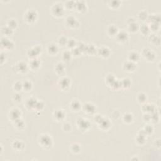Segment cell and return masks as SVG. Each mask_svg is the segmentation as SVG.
<instances>
[{"mask_svg": "<svg viewBox=\"0 0 161 161\" xmlns=\"http://www.w3.org/2000/svg\"><path fill=\"white\" fill-rule=\"evenodd\" d=\"M38 144L46 150H49L52 147L54 142L52 137L47 133H43L40 135L38 140Z\"/></svg>", "mask_w": 161, "mask_h": 161, "instance_id": "obj_1", "label": "cell"}, {"mask_svg": "<svg viewBox=\"0 0 161 161\" xmlns=\"http://www.w3.org/2000/svg\"><path fill=\"white\" fill-rule=\"evenodd\" d=\"M65 10L64 4L61 2H56L54 3L50 8L51 13L56 18L62 17L65 14Z\"/></svg>", "mask_w": 161, "mask_h": 161, "instance_id": "obj_2", "label": "cell"}, {"mask_svg": "<svg viewBox=\"0 0 161 161\" xmlns=\"http://www.w3.org/2000/svg\"><path fill=\"white\" fill-rule=\"evenodd\" d=\"M24 20L29 24L34 23L38 18V13L35 10L28 9L24 13Z\"/></svg>", "mask_w": 161, "mask_h": 161, "instance_id": "obj_3", "label": "cell"}, {"mask_svg": "<svg viewBox=\"0 0 161 161\" xmlns=\"http://www.w3.org/2000/svg\"><path fill=\"white\" fill-rule=\"evenodd\" d=\"M76 125L81 132H86L91 128V123L89 121L83 117H79L76 120Z\"/></svg>", "mask_w": 161, "mask_h": 161, "instance_id": "obj_4", "label": "cell"}, {"mask_svg": "<svg viewBox=\"0 0 161 161\" xmlns=\"http://www.w3.org/2000/svg\"><path fill=\"white\" fill-rule=\"evenodd\" d=\"M140 56L143 57L148 62H154L156 59V54L149 47H144L141 51Z\"/></svg>", "mask_w": 161, "mask_h": 161, "instance_id": "obj_5", "label": "cell"}, {"mask_svg": "<svg viewBox=\"0 0 161 161\" xmlns=\"http://www.w3.org/2000/svg\"><path fill=\"white\" fill-rule=\"evenodd\" d=\"M57 85L62 91H67L71 85V80L67 76H61L58 80Z\"/></svg>", "mask_w": 161, "mask_h": 161, "instance_id": "obj_6", "label": "cell"}, {"mask_svg": "<svg viewBox=\"0 0 161 161\" xmlns=\"http://www.w3.org/2000/svg\"><path fill=\"white\" fill-rule=\"evenodd\" d=\"M42 51V47L39 45H37L34 47L30 48L27 50V55L30 59H35V58H38V56L39 55Z\"/></svg>", "mask_w": 161, "mask_h": 161, "instance_id": "obj_7", "label": "cell"}, {"mask_svg": "<svg viewBox=\"0 0 161 161\" xmlns=\"http://www.w3.org/2000/svg\"><path fill=\"white\" fill-rule=\"evenodd\" d=\"M65 24L70 28H78L80 26V23L78 19L73 15H69L66 17Z\"/></svg>", "mask_w": 161, "mask_h": 161, "instance_id": "obj_8", "label": "cell"}, {"mask_svg": "<svg viewBox=\"0 0 161 161\" xmlns=\"http://www.w3.org/2000/svg\"><path fill=\"white\" fill-rule=\"evenodd\" d=\"M15 71L18 74H26L30 69L28 64L24 61H19L15 65Z\"/></svg>", "mask_w": 161, "mask_h": 161, "instance_id": "obj_9", "label": "cell"}, {"mask_svg": "<svg viewBox=\"0 0 161 161\" xmlns=\"http://www.w3.org/2000/svg\"><path fill=\"white\" fill-rule=\"evenodd\" d=\"M15 47V43L8 37H3L1 38V47L5 50H11Z\"/></svg>", "mask_w": 161, "mask_h": 161, "instance_id": "obj_10", "label": "cell"}, {"mask_svg": "<svg viewBox=\"0 0 161 161\" xmlns=\"http://www.w3.org/2000/svg\"><path fill=\"white\" fill-rule=\"evenodd\" d=\"M82 109L87 115H94L96 111V106L92 103L86 102L82 105Z\"/></svg>", "mask_w": 161, "mask_h": 161, "instance_id": "obj_11", "label": "cell"}, {"mask_svg": "<svg viewBox=\"0 0 161 161\" xmlns=\"http://www.w3.org/2000/svg\"><path fill=\"white\" fill-rule=\"evenodd\" d=\"M116 40L120 43H125L129 40V35L127 31L124 30H119L115 37Z\"/></svg>", "mask_w": 161, "mask_h": 161, "instance_id": "obj_12", "label": "cell"}, {"mask_svg": "<svg viewBox=\"0 0 161 161\" xmlns=\"http://www.w3.org/2000/svg\"><path fill=\"white\" fill-rule=\"evenodd\" d=\"M22 115L21 110L17 108H11L8 113V118L13 122L20 118Z\"/></svg>", "mask_w": 161, "mask_h": 161, "instance_id": "obj_13", "label": "cell"}, {"mask_svg": "<svg viewBox=\"0 0 161 161\" xmlns=\"http://www.w3.org/2000/svg\"><path fill=\"white\" fill-rule=\"evenodd\" d=\"M123 69L127 73H133L137 69V64L130 61H127L123 64Z\"/></svg>", "mask_w": 161, "mask_h": 161, "instance_id": "obj_14", "label": "cell"}, {"mask_svg": "<svg viewBox=\"0 0 161 161\" xmlns=\"http://www.w3.org/2000/svg\"><path fill=\"white\" fill-rule=\"evenodd\" d=\"M66 113L62 109H57L53 113V118L56 121H63L66 118Z\"/></svg>", "mask_w": 161, "mask_h": 161, "instance_id": "obj_15", "label": "cell"}, {"mask_svg": "<svg viewBox=\"0 0 161 161\" xmlns=\"http://www.w3.org/2000/svg\"><path fill=\"white\" fill-rule=\"evenodd\" d=\"M88 9L87 4L85 1L79 0V1H75V7L74 10L79 13H85Z\"/></svg>", "mask_w": 161, "mask_h": 161, "instance_id": "obj_16", "label": "cell"}, {"mask_svg": "<svg viewBox=\"0 0 161 161\" xmlns=\"http://www.w3.org/2000/svg\"><path fill=\"white\" fill-rule=\"evenodd\" d=\"M98 126V128L100 130L103 131H107L109 128H110L112 126V123L110 120L108 118L104 117L103 120L100 122L98 124H97Z\"/></svg>", "mask_w": 161, "mask_h": 161, "instance_id": "obj_17", "label": "cell"}, {"mask_svg": "<svg viewBox=\"0 0 161 161\" xmlns=\"http://www.w3.org/2000/svg\"><path fill=\"white\" fill-rule=\"evenodd\" d=\"M37 100H38L35 97L28 98L25 102V107L30 111L35 110V107Z\"/></svg>", "mask_w": 161, "mask_h": 161, "instance_id": "obj_18", "label": "cell"}, {"mask_svg": "<svg viewBox=\"0 0 161 161\" xmlns=\"http://www.w3.org/2000/svg\"><path fill=\"white\" fill-rule=\"evenodd\" d=\"M97 54L103 59H107L111 55V50L106 46H101L98 49Z\"/></svg>", "mask_w": 161, "mask_h": 161, "instance_id": "obj_19", "label": "cell"}, {"mask_svg": "<svg viewBox=\"0 0 161 161\" xmlns=\"http://www.w3.org/2000/svg\"><path fill=\"white\" fill-rule=\"evenodd\" d=\"M12 148L16 152H22L25 148V144L23 141L20 140H15L13 142Z\"/></svg>", "mask_w": 161, "mask_h": 161, "instance_id": "obj_20", "label": "cell"}, {"mask_svg": "<svg viewBox=\"0 0 161 161\" xmlns=\"http://www.w3.org/2000/svg\"><path fill=\"white\" fill-rule=\"evenodd\" d=\"M146 137L147 135L145 134L143 130L141 129L138 133L136 137H135V141H136V142L138 145H142L146 142L147 141Z\"/></svg>", "mask_w": 161, "mask_h": 161, "instance_id": "obj_21", "label": "cell"}, {"mask_svg": "<svg viewBox=\"0 0 161 161\" xmlns=\"http://www.w3.org/2000/svg\"><path fill=\"white\" fill-rule=\"evenodd\" d=\"M142 110L146 113H152L156 110V107L152 103H145L142 106Z\"/></svg>", "mask_w": 161, "mask_h": 161, "instance_id": "obj_22", "label": "cell"}, {"mask_svg": "<svg viewBox=\"0 0 161 161\" xmlns=\"http://www.w3.org/2000/svg\"><path fill=\"white\" fill-rule=\"evenodd\" d=\"M82 104L78 100H73L70 102V109L74 112H78L82 109Z\"/></svg>", "mask_w": 161, "mask_h": 161, "instance_id": "obj_23", "label": "cell"}, {"mask_svg": "<svg viewBox=\"0 0 161 161\" xmlns=\"http://www.w3.org/2000/svg\"><path fill=\"white\" fill-rule=\"evenodd\" d=\"M59 46L56 43H50L47 47V51L49 55H55L59 52Z\"/></svg>", "mask_w": 161, "mask_h": 161, "instance_id": "obj_24", "label": "cell"}, {"mask_svg": "<svg viewBox=\"0 0 161 161\" xmlns=\"http://www.w3.org/2000/svg\"><path fill=\"white\" fill-rule=\"evenodd\" d=\"M41 65L40 61L38 58H35V59H31L30 60L28 66L29 69L32 70H37L40 68Z\"/></svg>", "mask_w": 161, "mask_h": 161, "instance_id": "obj_25", "label": "cell"}, {"mask_svg": "<svg viewBox=\"0 0 161 161\" xmlns=\"http://www.w3.org/2000/svg\"><path fill=\"white\" fill-rule=\"evenodd\" d=\"M140 59V54L135 50H132L128 54V60L137 63Z\"/></svg>", "mask_w": 161, "mask_h": 161, "instance_id": "obj_26", "label": "cell"}, {"mask_svg": "<svg viewBox=\"0 0 161 161\" xmlns=\"http://www.w3.org/2000/svg\"><path fill=\"white\" fill-rule=\"evenodd\" d=\"M54 69H55V73L57 75H59L60 76H63V74H64V73H65L66 67H65V65L64 64V63L59 62H57L55 64Z\"/></svg>", "mask_w": 161, "mask_h": 161, "instance_id": "obj_27", "label": "cell"}, {"mask_svg": "<svg viewBox=\"0 0 161 161\" xmlns=\"http://www.w3.org/2000/svg\"><path fill=\"white\" fill-rule=\"evenodd\" d=\"M149 42L154 46H159L160 45V38L156 34L149 35Z\"/></svg>", "mask_w": 161, "mask_h": 161, "instance_id": "obj_28", "label": "cell"}, {"mask_svg": "<svg viewBox=\"0 0 161 161\" xmlns=\"http://www.w3.org/2000/svg\"><path fill=\"white\" fill-rule=\"evenodd\" d=\"M119 30L115 25H109L107 28V34L109 37H115L118 34Z\"/></svg>", "mask_w": 161, "mask_h": 161, "instance_id": "obj_29", "label": "cell"}, {"mask_svg": "<svg viewBox=\"0 0 161 161\" xmlns=\"http://www.w3.org/2000/svg\"><path fill=\"white\" fill-rule=\"evenodd\" d=\"M13 124L14 127L18 130H22L26 127V124H25L24 120L21 118L13 122Z\"/></svg>", "mask_w": 161, "mask_h": 161, "instance_id": "obj_30", "label": "cell"}, {"mask_svg": "<svg viewBox=\"0 0 161 161\" xmlns=\"http://www.w3.org/2000/svg\"><path fill=\"white\" fill-rule=\"evenodd\" d=\"M133 115L130 112L125 113L122 116V120L126 124H130L133 121Z\"/></svg>", "mask_w": 161, "mask_h": 161, "instance_id": "obj_31", "label": "cell"}, {"mask_svg": "<svg viewBox=\"0 0 161 161\" xmlns=\"http://www.w3.org/2000/svg\"><path fill=\"white\" fill-rule=\"evenodd\" d=\"M147 21L151 23H158L160 22V15L159 13H152L149 15L147 18Z\"/></svg>", "mask_w": 161, "mask_h": 161, "instance_id": "obj_32", "label": "cell"}, {"mask_svg": "<svg viewBox=\"0 0 161 161\" xmlns=\"http://www.w3.org/2000/svg\"><path fill=\"white\" fill-rule=\"evenodd\" d=\"M139 27L140 25L136 22L127 25L128 31H129L132 34H135L139 30Z\"/></svg>", "mask_w": 161, "mask_h": 161, "instance_id": "obj_33", "label": "cell"}, {"mask_svg": "<svg viewBox=\"0 0 161 161\" xmlns=\"http://www.w3.org/2000/svg\"><path fill=\"white\" fill-rule=\"evenodd\" d=\"M97 51H98V49H96L94 45L89 44L86 46L85 54H87L90 55H94L96 54H97Z\"/></svg>", "mask_w": 161, "mask_h": 161, "instance_id": "obj_34", "label": "cell"}, {"mask_svg": "<svg viewBox=\"0 0 161 161\" xmlns=\"http://www.w3.org/2000/svg\"><path fill=\"white\" fill-rule=\"evenodd\" d=\"M139 31H140L141 34L144 36L149 35L151 33V30L149 27V25H147L146 23H143L142 25H140Z\"/></svg>", "mask_w": 161, "mask_h": 161, "instance_id": "obj_35", "label": "cell"}, {"mask_svg": "<svg viewBox=\"0 0 161 161\" xmlns=\"http://www.w3.org/2000/svg\"><path fill=\"white\" fill-rule=\"evenodd\" d=\"M121 87L124 89H128L132 85L131 79L128 78H124L120 80Z\"/></svg>", "mask_w": 161, "mask_h": 161, "instance_id": "obj_36", "label": "cell"}, {"mask_svg": "<svg viewBox=\"0 0 161 161\" xmlns=\"http://www.w3.org/2000/svg\"><path fill=\"white\" fill-rule=\"evenodd\" d=\"M13 30L10 28L7 25H5V26L1 28V32L2 34L4 35V37H8L11 35L13 34Z\"/></svg>", "mask_w": 161, "mask_h": 161, "instance_id": "obj_37", "label": "cell"}, {"mask_svg": "<svg viewBox=\"0 0 161 161\" xmlns=\"http://www.w3.org/2000/svg\"><path fill=\"white\" fill-rule=\"evenodd\" d=\"M108 6L113 10L118 9L121 4V1L120 0H112L108 2Z\"/></svg>", "mask_w": 161, "mask_h": 161, "instance_id": "obj_38", "label": "cell"}, {"mask_svg": "<svg viewBox=\"0 0 161 161\" xmlns=\"http://www.w3.org/2000/svg\"><path fill=\"white\" fill-rule=\"evenodd\" d=\"M137 100L140 104H144L147 101V95L144 92H140L137 95Z\"/></svg>", "mask_w": 161, "mask_h": 161, "instance_id": "obj_39", "label": "cell"}, {"mask_svg": "<svg viewBox=\"0 0 161 161\" xmlns=\"http://www.w3.org/2000/svg\"><path fill=\"white\" fill-rule=\"evenodd\" d=\"M33 88V84L30 80H25L23 82V90L26 92H30Z\"/></svg>", "mask_w": 161, "mask_h": 161, "instance_id": "obj_40", "label": "cell"}, {"mask_svg": "<svg viewBox=\"0 0 161 161\" xmlns=\"http://www.w3.org/2000/svg\"><path fill=\"white\" fill-rule=\"evenodd\" d=\"M70 150L74 154H79L81 151V146L79 143H73L70 145Z\"/></svg>", "mask_w": 161, "mask_h": 161, "instance_id": "obj_41", "label": "cell"}, {"mask_svg": "<svg viewBox=\"0 0 161 161\" xmlns=\"http://www.w3.org/2000/svg\"><path fill=\"white\" fill-rule=\"evenodd\" d=\"M72 57H73V54L70 50H65V51H64L62 54V59L64 61L68 62L71 60Z\"/></svg>", "mask_w": 161, "mask_h": 161, "instance_id": "obj_42", "label": "cell"}, {"mask_svg": "<svg viewBox=\"0 0 161 161\" xmlns=\"http://www.w3.org/2000/svg\"><path fill=\"white\" fill-rule=\"evenodd\" d=\"M116 79H117V78H116V77L113 74H108L105 77V82L108 86L110 87V86L115 81Z\"/></svg>", "mask_w": 161, "mask_h": 161, "instance_id": "obj_43", "label": "cell"}, {"mask_svg": "<svg viewBox=\"0 0 161 161\" xmlns=\"http://www.w3.org/2000/svg\"><path fill=\"white\" fill-rule=\"evenodd\" d=\"M148 16H149V13H148V12L145 10H141L138 13V18L140 21H147Z\"/></svg>", "mask_w": 161, "mask_h": 161, "instance_id": "obj_44", "label": "cell"}, {"mask_svg": "<svg viewBox=\"0 0 161 161\" xmlns=\"http://www.w3.org/2000/svg\"><path fill=\"white\" fill-rule=\"evenodd\" d=\"M142 130L144 132L145 134L147 135V136H148V135H152L153 133V132L154 131V128L150 124H147L142 128Z\"/></svg>", "mask_w": 161, "mask_h": 161, "instance_id": "obj_45", "label": "cell"}, {"mask_svg": "<svg viewBox=\"0 0 161 161\" xmlns=\"http://www.w3.org/2000/svg\"><path fill=\"white\" fill-rule=\"evenodd\" d=\"M13 89H14L16 93H20L23 90V82L20 81L15 82L13 85Z\"/></svg>", "mask_w": 161, "mask_h": 161, "instance_id": "obj_46", "label": "cell"}, {"mask_svg": "<svg viewBox=\"0 0 161 161\" xmlns=\"http://www.w3.org/2000/svg\"><path fill=\"white\" fill-rule=\"evenodd\" d=\"M6 25L14 30L18 27V22L15 18H11L8 20Z\"/></svg>", "mask_w": 161, "mask_h": 161, "instance_id": "obj_47", "label": "cell"}, {"mask_svg": "<svg viewBox=\"0 0 161 161\" xmlns=\"http://www.w3.org/2000/svg\"><path fill=\"white\" fill-rule=\"evenodd\" d=\"M151 123L153 124L158 123L160 120V116L159 112L157 111V109L155 112L151 113Z\"/></svg>", "mask_w": 161, "mask_h": 161, "instance_id": "obj_48", "label": "cell"}, {"mask_svg": "<svg viewBox=\"0 0 161 161\" xmlns=\"http://www.w3.org/2000/svg\"><path fill=\"white\" fill-rule=\"evenodd\" d=\"M68 42V38L66 36H61L58 38V44L61 47L67 46V43Z\"/></svg>", "mask_w": 161, "mask_h": 161, "instance_id": "obj_49", "label": "cell"}, {"mask_svg": "<svg viewBox=\"0 0 161 161\" xmlns=\"http://www.w3.org/2000/svg\"><path fill=\"white\" fill-rule=\"evenodd\" d=\"M64 6L65 8V10H74L75 7V1H70V0H69V1H66L64 4Z\"/></svg>", "mask_w": 161, "mask_h": 161, "instance_id": "obj_50", "label": "cell"}, {"mask_svg": "<svg viewBox=\"0 0 161 161\" xmlns=\"http://www.w3.org/2000/svg\"><path fill=\"white\" fill-rule=\"evenodd\" d=\"M151 32L152 31L154 34L156 33L160 29V23H151L149 25Z\"/></svg>", "mask_w": 161, "mask_h": 161, "instance_id": "obj_51", "label": "cell"}, {"mask_svg": "<svg viewBox=\"0 0 161 161\" xmlns=\"http://www.w3.org/2000/svg\"><path fill=\"white\" fill-rule=\"evenodd\" d=\"M77 43H78V42H77L75 39H74V38H69L67 43V47L69 49L72 50L76 47Z\"/></svg>", "mask_w": 161, "mask_h": 161, "instance_id": "obj_52", "label": "cell"}, {"mask_svg": "<svg viewBox=\"0 0 161 161\" xmlns=\"http://www.w3.org/2000/svg\"><path fill=\"white\" fill-rule=\"evenodd\" d=\"M44 107H45L44 102L41 100H37L35 107V110L37 112H40L43 110Z\"/></svg>", "mask_w": 161, "mask_h": 161, "instance_id": "obj_53", "label": "cell"}, {"mask_svg": "<svg viewBox=\"0 0 161 161\" xmlns=\"http://www.w3.org/2000/svg\"><path fill=\"white\" fill-rule=\"evenodd\" d=\"M13 100L16 103H20L23 100L22 96L20 93H15L12 97Z\"/></svg>", "mask_w": 161, "mask_h": 161, "instance_id": "obj_54", "label": "cell"}, {"mask_svg": "<svg viewBox=\"0 0 161 161\" xmlns=\"http://www.w3.org/2000/svg\"><path fill=\"white\" fill-rule=\"evenodd\" d=\"M109 88H110L113 90H118V89L121 88L120 80H118L117 79H116L115 81L112 84V85L110 86V87Z\"/></svg>", "mask_w": 161, "mask_h": 161, "instance_id": "obj_55", "label": "cell"}, {"mask_svg": "<svg viewBox=\"0 0 161 161\" xmlns=\"http://www.w3.org/2000/svg\"><path fill=\"white\" fill-rule=\"evenodd\" d=\"M70 51H71L73 56L79 57V55H81L82 54V51L78 47H77V46L75 48H74L73 49H72Z\"/></svg>", "mask_w": 161, "mask_h": 161, "instance_id": "obj_56", "label": "cell"}, {"mask_svg": "<svg viewBox=\"0 0 161 161\" xmlns=\"http://www.w3.org/2000/svg\"><path fill=\"white\" fill-rule=\"evenodd\" d=\"M71 125H70V124H69V122H65V123H64L62 125V130L64 132H69L71 130Z\"/></svg>", "mask_w": 161, "mask_h": 161, "instance_id": "obj_57", "label": "cell"}, {"mask_svg": "<svg viewBox=\"0 0 161 161\" xmlns=\"http://www.w3.org/2000/svg\"><path fill=\"white\" fill-rule=\"evenodd\" d=\"M143 120L147 124H150L151 121V113H144L143 115Z\"/></svg>", "mask_w": 161, "mask_h": 161, "instance_id": "obj_58", "label": "cell"}, {"mask_svg": "<svg viewBox=\"0 0 161 161\" xmlns=\"http://www.w3.org/2000/svg\"><path fill=\"white\" fill-rule=\"evenodd\" d=\"M104 118V117L103 115H100V114H97V115H95L94 117V121L96 122V124H98L100 122L103 120V118Z\"/></svg>", "mask_w": 161, "mask_h": 161, "instance_id": "obj_59", "label": "cell"}, {"mask_svg": "<svg viewBox=\"0 0 161 161\" xmlns=\"http://www.w3.org/2000/svg\"><path fill=\"white\" fill-rule=\"evenodd\" d=\"M0 55H1L0 56V62H1V65H3V63L6 61V55L3 52H1Z\"/></svg>", "mask_w": 161, "mask_h": 161, "instance_id": "obj_60", "label": "cell"}, {"mask_svg": "<svg viewBox=\"0 0 161 161\" xmlns=\"http://www.w3.org/2000/svg\"><path fill=\"white\" fill-rule=\"evenodd\" d=\"M135 22V19L133 17H132V16L128 17L127 18V25L130 24V23H133Z\"/></svg>", "mask_w": 161, "mask_h": 161, "instance_id": "obj_61", "label": "cell"}, {"mask_svg": "<svg viewBox=\"0 0 161 161\" xmlns=\"http://www.w3.org/2000/svg\"><path fill=\"white\" fill-rule=\"evenodd\" d=\"M2 152H3V147L2 145H1V154H2Z\"/></svg>", "mask_w": 161, "mask_h": 161, "instance_id": "obj_62", "label": "cell"}]
</instances>
